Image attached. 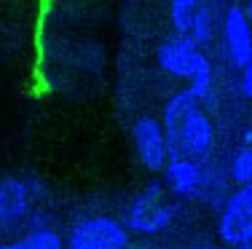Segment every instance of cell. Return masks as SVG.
Returning a JSON list of instances; mask_svg holds the SVG:
<instances>
[{"instance_id": "6da1fadb", "label": "cell", "mask_w": 252, "mask_h": 249, "mask_svg": "<svg viewBox=\"0 0 252 249\" xmlns=\"http://www.w3.org/2000/svg\"><path fill=\"white\" fill-rule=\"evenodd\" d=\"M201 97L190 88H183L164 108V134L169 156H207L215 142L212 123L199 108Z\"/></svg>"}, {"instance_id": "7a4b0ae2", "label": "cell", "mask_w": 252, "mask_h": 249, "mask_svg": "<svg viewBox=\"0 0 252 249\" xmlns=\"http://www.w3.org/2000/svg\"><path fill=\"white\" fill-rule=\"evenodd\" d=\"M196 40L190 35L180 32L177 38L164 40L158 46V64L166 70V73L177 75V78H188L193 91L204 99L209 91V83H212V64L209 59L196 49Z\"/></svg>"}, {"instance_id": "3957f363", "label": "cell", "mask_w": 252, "mask_h": 249, "mask_svg": "<svg viewBox=\"0 0 252 249\" xmlns=\"http://www.w3.org/2000/svg\"><path fill=\"white\" fill-rule=\"evenodd\" d=\"M172 217H175V204L166 198L161 185H151L131 201L126 222L137 233H161L164 228H169Z\"/></svg>"}, {"instance_id": "277c9868", "label": "cell", "mask_w": 252, "mask_h": 249, "mask_svg": "<svg viewBox=\"0 0 252 249\" xmlns=\"http://www.w3.org/2000/svg\"><path fill=\"white\" fill-rule=\"evenodd\" d=\"M73 249H121L129 244V233L113 217H83L70 228Z\"/></svg>"}, {"instance_id": "5b68a950", "label": "cell", "mask_w": 252, "mask_h": 249, "mask_svg": "<svg viewBox=\"0 0 252 249\" xmlns=\"http://www.w3.org/2000/svg\"><path fill=\"white\" fill-rule=\"evenodd\" d=\"M218 230L225 244H250L252 241V182H244L228 198Z\"/></svg>"}, {"instance_id": "8992f818", "label": "cell", "mask_w": 252, "mask_h": 249, "mask_svg": "<svg viewBox=\"0 0 252 249\" xmlns=\"http://www.w3.org/2000/svg\"><path fill=\"white\" fill-rule=\"evenodd\" d=\"M134 147H137V156L145 169L151 171H158L166 166V134H164V126H161L156 118H140L134 123Z\"/></svg>"}, {"instance_id": "52a82bcc", "label": "cell", "mask_w": 252, "mask_h": 249, "mask_svg": "<svg viewBox=\"0 0 252 249\" xmlns=\"http://www.w3.org/2000/svg\"><path fill=\"white\" fill-rule=\"evenodd\" d=\"M223 35H225V51L228 62L233 67H244L252 59V27L250 19L239 5H231L223 22Z\"/></svg>"}, {"instance_id": "ba28073f", "label": "cell", "mask_w": 252, "mask_h": 249, "mask_svg": "<svg viewBox=\"0 0 252 249\" xmlns=\"http://www.w3.org/2000/svg\"><path fill=\"white\" fill-rule=\"evenodd\" d=\"M30 212V188L27 182L8 177L0 180V230H14Z\"/></svg>"}, {"instance_id": "9c48e42d", "label": "cell", "mask_w": 252, "mask_h": 249, "mask_svg": "<svg viewBox=\"0 0 252 249\" xmlns=\"http://www.w3.org/2000/svg\"><path fill=\"white\" fill-rule=\"evenodd\" d=\"M166 185L177 195H199L201 191V169L193 164L190 156H169V166H166Z\"/></svg>"}, {"instance_id": "30bf717a", "label": "cell", "mask_w": 252, "mask_h": 249, "mask_svg": "<svg viewBox=\"0 0 252 249\" xmlns=\"http://www.w3.org/2000/svg\"><path fill=\"white\" fill-rule=\"evenodd\" d=\"M59 247H62V239L51 228H32L25 239L8 244V249H59Z\"/></svg>"}, {"instance_id": "8fae6325", "label": "cell", "mask_w": 252, "mask_h": 249, "mask_svg": "<svg viewBox=\"0 0 252 249\" xmlns=\"http://www.w3.org/2000/svg\"><path fill=\"white\" fill-rule=\"evenodd\" d=\"M196 5H199V0H172L169 19H172V25H175L177 32H183V35L190 32V19H193Z\"/></svg>"}, {"instance_id": "7c38bea8", "label": "cell", "mask_w": 252, "mask_h": 249, "mask_svg": "<svg viewBox=\"0 0 252 249\" xmlns=\"http://www.w3.org/2000/svg\"><path fill=\"white\" fill-rule=\"evenodd\" d=\"M231 177L244 185V182H252V145H244L242 150H236L231 161Z\"/></svg>"}, {"instance_id": "4fadbf2b", "label": "cell", "mask_w": 252, "mask_h": 249, "mask_svg": "<svg viewBox=\"0 0 252 249\" xmlns=\"http://www.w3.org/2000/svg\"><path fill=\"white\" fill-rule=\"evenodd\" d=\"M209 35H212V14H209L204 5L193 8V19H190V38L196 43H207Z\"/></svg>"}, {"instance_id": "5bb4252c", "label": "cell", "mask_w": 252, "mask_h": 249, "mask_svg": "<svg viewBox=\"0 0 252 249\" xmlns=\"http://www.w3.org/2000/svg\"><path fill=\"white\" fill-rule=\"evenodd\" d=\"M242 91L247 94V97H252V59L242 67Z\"/></svg>"}, {"instance_id": "9a60e30c", "label": "cell", "mask_w": 252, "mask_h": 249, "mask_svg": "<svg viewBox=\"0 0 252 249\" xmlns=\"http://www.w3.org/2000/svg\"><path fill=\"white\" fill-rule=\"evenodd\" d=\"M244 14H247V19H250V27H252V0L247 3V8H244Z\"/></svg>"}, {"instance_id": "2e32d148", "label": "cell", "mask_w": 252, "mask_h": 249, "mask_svg": "<svg viewBox=\"0 0 252 249\" xmlns=\"http://www.w3.org/2000/svg\"><path fill=\"white\" fill-rule=\"evenodd\" d=\"M244 142H247V145H252V132H244Z\"/></svg>"}]
</instances>
